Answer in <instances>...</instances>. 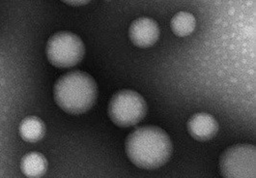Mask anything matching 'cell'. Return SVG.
<instances>
[{
  "mask_svg": "<svg viewBox=\"0 0 256 178\" xmlns=\"http://www.w3.org/2000/svg\"><path fill=\"white\" fill-rule=\"evenodd\" d=\"M62 1L71 6H82L89 3L91 0H62Z\"/></svg>",
  "mask_w": 256,
  "mask_h": 178,
  "instance_id": "8fae6325",
  "label": "cell"
},
{
  "mask_svg": "<svg viewBox=\"0 0 256 178\" xmlns=\"http://www.w3.org/2000/svg\"><path fill=\"white\" fill-rule=\"evenodd\" d=\"M108 116L118 127L128 128L138 124L147 114V104L136 91L124 89L116 92L110 101Z\"/></svg>",
  "mask_w": 256,
  "mask_h": 178,
  "instance_id": "3957f363",
  "label": "cell"
},
{
  "mask_svg": "<svg viewBox=\"0 0 256 178\" xmlns=\"http://www.w3.org/2000/svg\"><path fill=\"white\" fill-rule=\"evenodd\" d=\"M56 104L67 114H82L95 104L98 88L93 76L82 71H72L57 80L54 88Z\"/></svg>",
  "mask_w": 256,
  "mask_h": 178,
  "instance_id": "7a4b0ae2",
  "label": "cell"
},
{
  "mask_svg": "<svg viewBox=\"0 0 256 178\" xmlns=\"http://www.w3.org/2000/svg\"><path fill=\"white\" fill-rule=\"evenodd\" d=\"M46 134V126L42 119L36 116H28L24 119L20 125V134L28 142H37L41 140Z\"/></svg>",
  "mask_w": 256,
  "mask_h": 178,
  "instance_id": "9c48e42d",
  "label": "cell"
},
{
  "mask_svg": "<svg viewBox=\"0 0 256 178\" xmlns=\"http://www.w3.org/2000/svg\"><path fill=\"white\" fill-rule=\"evenodd\" d=\"M46 52L52 65L57 68H72L84 60L86 46L76 34L62 31L48 39Z\"/></svg>",
  "mask_w": 256,
  "mask_h": 178,
  "instance_id": "277c9868",
  "label": "cell"
},
{
  "mask_svg": "<svg viewBox=\"0 0 256 178\" xmlns=\"http://www.w3.org/2000/svg\"><path fill=\"white\" fill-rule=\"evenodd\" d=\"M130 161L143 170H156L168 162L172 142L168 133L156 126H143L130 134L125 142Z\"/></svg>",
  "mask_w": 256,
  "mask_h": 178,
  "instance_id": "6da1fadb",
  "label": "cell"
},
{
  "mask_svg": "<svg viewBox=\"0 0 256 178\" xmlns=\"http://www.w3.org/2000/svg\"><path fill=\"white\" fill-rule=\"evenodd\" d=\"M256 150L252 144H236L220 158V170L226 178H256Z\"/></svg>",
  "mask_w": 256,
  "mask_h": 178,
  "instance_id": "5b68a950",
  "label": "cell"
},
{
  "mask_svg": "<svg viewBox=\"0 0 256 178\" xmlns=\"http://www.w3.org/2000/svg\"><path fill=\"white\" fill-rule=\"evenodd\" d=\"M20 168L28 178H41L48 170V161L43 154L31 152L22 159Z\"/></svg>",
  "mask_w": 256,
  "mask_h": 178,
  "instance_id": "ba28073f",
  "label": "cell"
},
{
  "mask_svg": "<svg viewBox=\"0 0 256 178\" xmlns=\"http://www.w3.org/2000/svg\"><path fill=\"white\" fill-rule=\"evenodd\" d=\"M186 129L194 140L207 142L214 138L218 132V123L213 116L206 112H198L188 119Z\"/></svg>",
  "mask_w": 256,
  "mask_h": 178,
  "instance_id": "52a82bcc",
  "label": "cell"
},
{
  "mask_svg": "<svg viewBox=\"0 0 256 178\" xmlns=\"http://www.w3.org/2000/svg\"><path fill=\"white\" fill-rule=\"evenodd\" d=\"M171 30L178 37H186L190 35L196 26L194 16L188 12H179L172 18L170 22Z\"/></svg>",
  "mask_w": 256,
  "mask_h": 178,
  "instance_id": "30bf717a",
  "label": "cell"
},
{
  "mask_svg": "<svg viewBox=\"0 0 256 178\" xmlns=\"http://www.w3.org/2000/svg\"><path fill=\"white\" fill-rule=\"evenodd\" d=\"M130 40L140 48H150L156 44L160 38V28L156 20L150 18L134 20L128 28Z\"/></svg>",
  "mask_w": 256,
  "mask_h": 178,
  "instance_id": "8992f818",
  "label": "cell"
}]
</instances>
